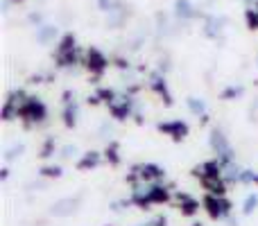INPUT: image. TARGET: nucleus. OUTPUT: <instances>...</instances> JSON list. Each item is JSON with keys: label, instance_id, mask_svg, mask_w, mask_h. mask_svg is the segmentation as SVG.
<instances>
[{"label": "nucleus", "instance_id": "nucleus-12", "mask_svg": "<svg viewBox=\"0 0 258 226\" xmlns=\"http://www.w3.org/2000/svg\"><path fill=\"white\" fill-rule=\"evenodd\" d=\"M165 199H168V190H165V188H161V186H152L150 204H152V201H165Z\"/></svg>", "mask_w": 258, "mask_h": 226}, {"label": "nucleus", "instance_id": "nucleus-3", "mask_svg": "<svg viewBox=\"0 0 258 226\" xmlns=\"http://www.w3.org/2000/svg\"><path fill=\"white\" fill-rule=\"evenodd\" d=\"M77 204H80V199H71V197H66V199L54 201L52 208H50V213H52L54 217H68V215H73L77 210Z\"/></svg>", "mask_w": 258, "mask_h": 226}, {"label": "nucleus", "instance_id": "nucleus-13", "mask_svg": "<svg viewBox=\"0 0 258 226\" xmlns=\"http://www.w3.org/2000/svg\"><path fill=\"white\" fill-rule=\"evenodd\" d=\"M188 107H190V111L195 115H204L206 113V104L202 102V100H197V98H188Z\"/></svg>", "mask_w": 258, "mask_h": 226}, {"label": "nucleus", "instance_id": "nucleus-4", "mask_svg": "<svg viewBox=\"0 0 258 226\" xmlns=\"http://www.w3.org/2000/svg\"><path fill=\"white\" fill-rule=\"evenodd\" d=\"M211 145H213V149L218 152V156L222 161H231V147H229V142H227V138L222 136L220 131H213L211 133Z\"/></svg>", "mask_w": 258, "mask_h": 226}, {"label": "nucleus", "instance_id": "nucleus-19", "mask_svg": "<svg viewBox=\"0 0 258 226\" xmlns=\"http://www.w3.org/2000/svg\"><path fill=\"white\" fill-rule=\"evenodd\" d=\"M43 174H45V177H59V174H61V170H59V168H45Z\"/></svg>", "mask_w": 258, "mask_h": 226}, {"label": "nucleus", "instance_id": "nucleus-22", "mask_svg": "<svg viewBox=\"0 0 258 226\" xmlns=\"http://www.w3.org/2000/svg\"><path fill=\"white\" fill-rule=\"evenodd\" d=\"M247 3H251V0H247Z\"/></svg>", "mask_w": 258, "mask_h": 226}, {"label": "nucleus", "instance_id": "nucleus-15", "mask_svg": "<svg viewBox=\"0 0 258 226\" xmlns=\"http://www.w3.org/2000/svg\"><path fill=\"white\" fill-rule=\"evenodd\" d=\"M98 161H100V156L95 154V152H91V154H86V156H84V161L80 163V168H82V170H86V168H95V165H98Z\"/></svg>", "mask_w": 258, "mask_h": 226}, {"label": "nucleus", "instance_id": "nucleus-11", "mask_svg": "<svg viewBox=\"0 0 258 226\" xmlns=\"http://www.w3.org/2000/svg\"><path fill=\"white\" fill-rule=\"evenodd\" d=\"M141 177L143 179H159V177H163V170L156 168V165H145V168H141Z\"/></svg>", "mask_w": 258, "mask_h": 226}, {"label": "nucleus", "instance_id": "nucleus-9", "mask_svg": "<svg viewBox=\"0 0 258 226\" xmlns=\"http://www.w3.org/2000/svg\"><path fill=\"white\" fill-rule=\"evenodd\" d=\"M174 9H177V16L179 18H190L192 14V5L188 3V0H177V3H174Z\"/></svg>", "mask_w": 258, "mask_h": 226}, {"label": "nucleus", "instance_id": "nucleus-7", "mask_svg": "<svg viewBox=\"0 0 258 226\" xmlns=\"http://www.w3.org/2000/svg\"><path fill=\"white\" fill-rule=\"evenodd\" d=\"M195 174H200L202 179H215V177H220V163H218V161L204 163L202 168L195 170Z\"/></svg>", "mask_w": 258, "mask_h": 226}, {"label": "nucleus", "instance_id": "nucleus-14", "mask_svg": "<svg viewBox=\"0 0 258 226\" xmlns=\"http://www.w3.org/2000/svg\"><path fill=\"white\" fill-rule=\"evenodd\" d=\"M179 199H181V208H183V213L186 215H192L197 210V201H192L190 197H186V195H181L179 197Z\"/></svg>", "mask_w": 258, "mask_h": 226}, {"label": "nucleus", "instance_id": "nucleus-1", "mask_svg": "<svg viewBox=\"0 0 258 226\" xmlns=\"http://www.w3.org/2000/svg\"><path fill=\"white\" fill-rule=\"evenodd\" d=\"M18 113L25 115V118L32 120V122H41V120L45 118V107L39 102V100H27V102L18 109Z\"/></svg>", "mask_w": 258, "mask_h": 226}, {"label": "nucleus", "instance_id": "nucleus-8", "mask_svg": "<svg viewBox=\"0 0 258 226\" xmlns=\"http://www.w3.org/2000/svg\"><path fill=\"white\" fill-rule=\"evenodd\" d=\"M89 68L95 72H102L104 68H107V59H104L98 50H91L89 52Z\"/></svg>", "mask_w": 258, "mask_h": 226}, {"label": "nucleus", "instance_id": "nucleus-20", "mask_svg": "<svg viewBox=\"0 0 258 226\" xmlns=\"http://www.w3.org/2000/svg\"><path fill=\"white\" fill-rule=\"evenodd\" d=\"M50 149H52V138H48V140H45V147H43V154H41V156H50Z\"/></svg>", "mask_w": 258, "mask_h": 226}, {"label": "nucleus", "instance_id": "nucleus-17", "mask_svg": "<svg viewBox=\"0 0 258 226\" xmlns=\"http://www.w3.org/2000/svg\"><path fill=\"white\" fill-rule=\"evenodd\" d=\"M21 152H23V145H18V147H12V149L7 152V161H14V159H16V154L21 156Z\"/></svg>", "mask_w": 258, "mask_h": 226}, {"label": "nucleus", "instance_id": "nucleus-18", "mask_svg": "<svg viewBox=\"0 0 258 226\" xmlns=\"http://www.w3.org/2000/svg\"><path fill=\"white\" fill-rule=\"evenodd\" d=\"M66 124H75V107L66 109Z\"/></svg>", "mask_w": 258, "mask_h": 226}, {"label": "nucleus", "instance_id": "nucleus-5", "mask_svg": "<svg viewBox=\"0 0 258 226\" xmlns=\"http://www.w3.org/2000/svg\"><path fill=\"white\" fill-rule=\"evenodd\" d=\"M159 129L161 131H165V133H170V136L174 138V140H179V138H183L188 133V127L183 122H165V124H159Z\"/></svg>", "mask_w": 258, "mask_h": 226}, {"label": "nucleus", "instance_id": "nucleus-6", "mask_svg": "<svg viewBox=\"0 0 258 226\" xmlns=\"http://www.w3.org/2000/svg\"><path fill=\"white\" fill-rule=\"evenodd\" d=\"M54 39H57V27L54 25H43V27H39V32H36V41H39L41 45L52 43Z\"/></svg>", "mask_w": 258, "mask_h": 226}, {"label": "nucleus", "instance_id": "nucleus-10", "mask_svg": "<svg viewBox=\"0 0 258 226\" xmlns=\"http://www.w3.org/2000/svg\"><path fill=\"white\" fill-rule=\"evenodd\" d=\"M204 186L209 188L213 195H224V183L220 181L218 177H215V179H204Z\"/></svg>", "mask_w": 258, "mask_h": 226}, {"label": "nucleus", "instance_id": "nucleus-16", "mask_svg": "<svg viewBox=\"0 0 258 226\" xmlns=\"http://www.w3.org/2000/svg\"><path fill=\"white\" fill-rule=\"evenodd\" d=\"M256 206H258V197H256V195L247 197V201H245V213H247V215H249V213H251V210H254V208H256Z\"/></svg>", "mask_w": 258, "mask_h": 226}, {"label": "nucleus", "instance_id": "nucleus-21", "mask_svg": "<svg viewBox=\"0 0 258 226\" xmlns=\"http://www.w3.org/2000/svg\"><path fill=\"white\" fill-rule=\"evenodd\" d=\"M75 152H77L75 147H63V154H61V156H73Z\"/></svg>", "mask_w": 258, "mask_h": 226}, {"label": "nucleus", "instance_id": "nucleus-2", "mask_svg": "<svg viewBox=\"0 0 258 226\" xmlns=\"http://www.w3.org/2000/svg\"><path fill=\"white\" fill-rule=\"evenodd\" d=\"M204 206H206V210L211 213V217H224V215L229 213V201H224L222 199V195H218V197H206L204 199Z\"/></svg>", "mask_w": 258, "mask_h": 226}]
</instances>
